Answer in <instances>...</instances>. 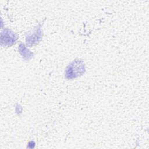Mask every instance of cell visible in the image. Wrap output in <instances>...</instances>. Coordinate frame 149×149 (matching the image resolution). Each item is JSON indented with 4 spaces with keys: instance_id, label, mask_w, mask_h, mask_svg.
<instances>
[{
    "instance_id": "3",
    "label": "cell",
    "mask_w": 149,
    "mask_h": 149,
    "mask_svg": "<svg viewBox=\"0 0 149 149\" xmlns=\"http://www.w3.org/2000/svg\"><path fill=\"white\" fill-rule=\"evenodd\" d=\"M41 38V30L40 28L36 30L33 33H29L26 36V41L27 45L31 46L35 43L38 42Z\"/></svg>"
},
{
    "instance_id": "4",
    "label": "cell",
    "mask_w": 149,
    "mask_h": 149,
    "mask_svg": "<svg viewBox=\"0 0 149 149\" xmlns=\"http://www.w3.org/2000/svg\"><path fill=\"white\" fill-rule=\"evenodd\" d=\"M19 51L21 53V54L23 55V56L24 57V58L26 59V54L27 55V56H29V58H31L32 57V55H33L32 53H31L30 52L29 50H28L27 49V48L25 47V46L23 44H20L19 46Z\"/></svg>"
},
{
    "instance_id": "1",
    "label": "cell",
    "mask_w": 149,
    "mask_h": 149,
    "mask_svg": "<svg viewBox=\"0 0 149 149\" xmlns=\"http://www.w3.org/2000/svg\"><path fill=\"white\" fill-rule=\"evenodd\" d=\"M84 72V62L80 59H76L72 62L66 68L65 77L68 79H72L81 75Z\"/></svg>"
},
{
    "instance_id": "2",
    "label": "cell",
    "mask_w": 149,
    "mask_h": 149,
    "mask_svg": "<svg viewBox=\"0 0 149 149\" xmlns=\"http://www.w3.org/2000/svg\"><path fill=\"white\" fill-rule=\"evenodd\" d=\"M17 39V35L8 29L3 30L1 33V44L9 47L13 44Z\"/></svg>"
}]
</instances>
